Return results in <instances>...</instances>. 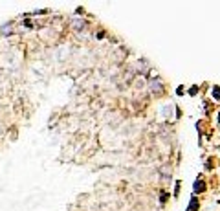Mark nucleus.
Masks as SVG:
<instances>
[{
    "mask_svg": "<svg viewBox=\"0 0 220 211\" xmlns=\"http://www.w3.org/2000/svg\"><path fill=\"white\" fill-rule=\"evenodd\" d=\"M218 119H220V118H218Z\"/></svg>",
    "mask_w": 220,
    "mask_h": 211,
    "instance_id": "7ed1b4c3",
    "label": "nucleus"
},
{
    "mask_svg": "<svg viewBox=\"0 0 220 211\" xmlns=\"http://www.w3.org/2000/svg\"><path fill=\"white\" fill-rule=\"evenodd\" d=\"M204 189H205V185H204V182H196V184H194V191H200V193H202Z\"/></svg>",
    "mask_w": 220,
    "mask_h": 211,
    "instance_id": "f257e3e1",
    "label": "nucleus"
},
{
    "mask_svg": "<svg viewBox=\"0 0 220 211\" xmlns=\"http://www.w3.org/2000/svg\"><path fill=\"white\" fill-rule=\"evenodd\" d=\"M213 94H215V97H217V99H220V88H215V90H213Z\"/></svg>",
    "mask_w": 220,
    "mask_h": 211,
    "instance_id": "f03ea898",
    "label": "nucleus"
}]
</instances>
